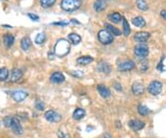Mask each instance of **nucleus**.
Segmentation results:
<instances>
[{
	"label": "nucleus",
	"instance_id": "obj_1",
	"mask_svg": "<svg viewBox=\"0 0 166 138\" xmlns=\"http://www.w3.org/2000/svg\"><path fill=\"white\" fill-rule=\"evenodd\" d=\"M55 54L58 57H64L68 54L70 50V44L66 39H60L56 42L55 45Z\"/></svg>",
	"mask_w": 166,
	"mask_h": 138
},
{
	"label": "nucleus",
	"instance_id": "obj_2",
	"mask_svg": "<svg viewBox=\"0 0 166 138\" xmlns=\"http://www.w3.org/2000/svg\"><path fill=\"white\" fill-rule=\"evenodd\" d=\"M81 6L80 0H62L61 2V8L65 11L72 12L77 9H79Z\"/></svg>",
	"mask_w": 166,
	"mask_h": 138
},
{
	"label": "nucleus",
	"instance_id": "obj_3",
	"mask_svg": "<svg viewBox=\"0 0 166 138\" xmlns=\"http://www.w3.org/2000/svg\"><path fill=\"white\" fill-rule=\"evenodd\" d=\"M134 53L137 57L145 58L149 55V48L145 44H138L134 48Z\"/></svg>",
	"mask_w": 166,
	"mask_h": 138
},
{
	"label": "nucleus",
	"instance_id": "obj_4",
	"mask_svg": "<svg viewBox=\"0 0 166 138\" xmlns=\"http://www.w3.org/2000/svg\"><path fill=\"white\" fill-rule=\"evenodd\" d=\"M98 39L103 44H110L113 41V36L106 30H101L98 33Z\"/></svg>",
	"mask_w": 166,
	"mask_h": 138
},
{
	"label": "nucleus",
	"instance_id": "obj_5",
	"mask_svg": "<svg viewBox=\"0 0 166 138\" xmlns=\"http://www.w3.org/2000/svg\"><path fill=\"white\" fill-rule=\"evenodd\" d=\"M148 90L150 92V94H151L153 96H157L162 90V83L159 81H153L149 84Z\"/></svg>",
	"mask_w": 166,
	"mask_h": 138
},
{
	"label": "nucleus",
	"instance_id": "obj_6",
	"mask_svg": "<svg viewBox=\"0 0 166 138\" xmlns=\"http://www.w3.org/2000/svg\"><path fill=\"white\" fill-rule=\"evenodd\" d=\"M44 117L50 122H58L61 121V116L54 110H47L44 114Z\"/></svg>",
	"mask_w": 166,
	"mask_h": 138
},
{
	"label": "nucleus",
	"instance_id": "obj_7",
	"mask_svg": "<svg viewBox=\"0 0 166 138\" xmlns=\"http://www.w3.org/2000/svg\"><path fill=\"white\" fill-rule=\"evenodd\" d=\"M135 68V63L134 61L132 60H127V61H124L122 63H120L118 65L117 69L119 72H128V71H131Z\"/></svg>",
	"mask_w": 166,
	"mask_h": 138
},
{
	"label": "nucleus",
	"instance_id": "obj_8",
	"mask_svg": "<svg viewBox=\"0 0 166 138\" xmlns=\"http://www.w3.org/2000/svg\"><path fill=\"white\" fill-rule=\"evenodd\" d=\"M151 37V34L148 32H139L137 33L134 36V40L139 44H143L148 41V39Z\"/></svg>",
	"mask_w": 166,
	"mask_h": 138
},
{
	"label": "nucleus",
	"instance_id": "obj_9",
	"mask_svg": "<svg viewBox=\"0 0 166 138\" xmlns=\"http://www.w3.org/2000/svg\"><path fill=\"white\" fill-rule=\"evenodd\" d=\"M11 128L13 130V132L16 134H21L23 130H22V126L20 124L19 120L17 117H13L12 118V123H11Z\"/></svg>",
	"mask_w": 166,
	"mask_h": 138
},
{
	"label": "nucleus",
	"instance_id": "obj_10",
	"mask_svg": "<svg viewBox=\"0 0 166 138\" xmlns=\"http://www.w3.org/2000/svg\"><path fill=\"white\" fill-rule=\"evenodd\" d=\"M128 125H129V127L132 130H134V131H139V130L144 128L145 123L143 122H141V121H138V120H132V121L129 122Z\"/></svg>",
	"mask_w": 166,
	"mask_h": 138
},
{
	"label": "nucleus",
	"instance_id": "obj_11",
	"mask_svg": "<svg viewBox=\"0 0 166 138\" xmlns=\"http://www.w3.org/2000/svg\"><path fill=\"white\" fill-rule=\"evenodd\" d=\"M28 97V94L26 92H23V91H16L13 93L12 95V97L15 101L17 102H21L24 100L26 97Z\"/></svg>",
	"mask_w": 166,
	"mask_h": 138
},
{
	"label": "nucleus",
	"instance_id": "obj_12",
	"mask_svg": "<svg viewBox=\"0 0 166 138\" xmlns=\"http://www.w3.org/2000/svg\"><path fill=\"white\" fill-rule=\"evenodd\" d=\"M97 90H98V92L100 93V95L103 97H104V98H107V97H109L111 96V92H110L109 88L106 87L103 84H98L97 85Z\"/></svg>",
	"mask_w": 166,
	"mask_h": 138
},
{
	"label": "nucleus",
	"instance_id": "obj_13",
	"mask_svg": "<svg viewBox=\"0 0 166 138\" xmlns=\"http://www.w3.org/2000/svg\"><path fill=\"white\" fill-rule=\"evenodd\" d=\"M97 70L100 72V73H105V74H109L111 73V66L106 63V62H100L97 66Z\"/></svg>",
	"mask_w": 166,
	"mask_h": 138
},
{
	"label": "nucleus",
	"instance_id": "obj_14",
	"mask_svg": "<svg viewBox=\"0 0 166 138\" xmlns=\"http://www.w3.org/2000/svg\"><path fill=\"white\" fill-rule=\"evenodd\" d=\"M50 80L53 83H61L65 81V76L63 75V73L57 72V73H55L51 75Z\"/></svg>",
	"mask_w": 166,
	"mask_h": 138
},
{
	"label": "nucleus",
	"instance_id": "obj_15",
	"mask_svg": "<svg viewBox=\"0 0 166 138\" xmlns=\"http://www.w3.org/2000/svg\"><path fill=\"white\" fill-rule=\"evenodd\" d=\"M132 92L136 96H140L144 93V87L140 83H135L132 85Z\"/></svg>",
	"mask_w": 166,
	"mask_h": 138
},
{
	"label": "nucleus",
	"instance_id": "obj_16",
	"mask_svg": "<svg viewBox=\"0 0 166 138\" xmlns=\"http://www.w3.org/2000/svg\"><path fill=\"white\" fill-rule=\"evenodd\" d=\"M93 8L97 12H101L106 9V1L105 0H96L93 5Z\"/></svg>",
	"mask_w": 166,
	"mask_h": 138
},
{
	"label": "nucleus",
	"instance_id": "obj_17",
	"mask_svg": "<svg viewBox=\"0 0 166 138\" xmlns=\"http://www.w3.org/2000/svg\"><path fill=\"white\" fill-rule=\"evenodd\" d=\"M132 23L136 26V27H138V28H142L146 25V21L145 19L142 18V17H135L132 19Z\"/></svg>",
	"mask_w": 166,
	"mask_h": 138
},
{
	"label": "nucleus",
	"instance_id": "obj_18",
	"mask_svg": "<svg viewBox=\"0 0 166 138\" xmlns=\"http://www.w3.org/2000/svg\"><path fill=\"white\" fill-rule=\"evenodd\" d=\"M14 41H15V38L10 34H6L3 36V42H4V44H5V45H6L7 48L12 47V44H14Z\"/></svg>",
	"mask_w": 166,
	"mask_h": 138
},
{
	"label": "nucleus",
	"instance_id": "obj_19",
	"mask_svg": "<svg viewBox=\"0 0 166 138\" xmlns=\"http://www.w3.org/2000/svg\"><path fill=\"white\" fill-rule=\"evenodd\" d=\"M93 61V58L90 56H82L77 59V63L80 65H88Z\"/></svg>",
	"mask_w": 166,
	"mask_h": 138
},
{
	"label": "nucleus",
	"instance_id": "obj_20",
	"mask_svg": "<svg viewBox=\"0 0 166 138\" xmlns=\"http://www.w3.org/2000/svg\"><path fill=\"white\" fill-rule=\"evenodd\" d=\"M22 75H23V73L21 70H19V69H14L11 73V81L16 83L22 77Z\"/></svg>",
	"mask_w": 166,
	"mask_h": 138
},
{
	"label": "nucleus",
	"instance_id": "obj_21",
	"mask_svg": "<svg viewBox=\"0 0 166 138\" xmlns=\"http://www.w3.org/2000/svg\"><path fill=\"white\" fill-rule=\"evenodd\" d=\"M20 45H21V48L24 50V51H27L32 45V41L29 37H24L21 39V42H20Z\"/></svg>",
	"mask_w": 166,
	"mask_h": 138
},
{
	"label": "nucleus",
	"instance_id": "obj_22",
	"mask_svg": "<svg viewBox=\"0 0 166 138\" xmlns=\"http://www.w3.org/2000/svg\"><path fill=\"white\" fill-rule=\"evenodd\" d=\"M108 19L113 21V23H119V22L122 20V16L120 15V13L118 12H113L108 15Z\"/></svg>",
	"mask_w": 166,
	"mask_h": 138
},
{
	"label": "nucleus",
	"instance_id": "obj_23",
	"mask_svg": "<svg viewBox=\"0 0 166 138\" xmlns=\"http://www.w3.org/2000/svg\"><path fill=\"white\" fill-rule=\"evenodd\" d=\"M85 114H86V112L83 108H78L73 113V118H74V120L79 121V120H81L82 118L85 117Z\"/></svg>",
	"mask_w": 166,
	"mask_h": 138
},
{
	"label": "nucleus",
	"instance_id": "obj_24",
	"mask_svg": "<svg viewBox=\"0 0 166 138\" xmlns=\"http://www.w3.org/2000/svg\"><path fill=\"white\" fill-rule=\"evenodd\" d=\"M105 28H106V31H108L112 35H115V36H119V35H121L120 30L116 29L115 27H113V25H111V24H109V23H105Z\"/></svg>",
	"mask_w": 166,
	"mask_h": 138
},
{
	"label": "nucleus",
	"instance_id": "obj_25",
	"mask_svg": "<svg viewBox=\"0 0 166 138\" xmlns=\"http://www.w3.org/2000/svg\"><path fill=\"white\" fill-rule=\"evenodd\" d=\"M136 4H137V9L142 11H146L149 8L148 3L145 1V0H136Z\"/></svg>",
	"mask_w": 166,
	"mask_h": 138
},
{
	"label": "nucleus",
	"instance_id": "obj_26",
	"mask_svg": "<svg viewBox=\"0 0 166 138\" xmlns=\"http://www.w3.org/2000/svg\"><path fill=\"white\" fill-rule=\"evenodd\" d=\"M68 40L73 44H78L81 41V37L77 34H68Z\"/></svg>",
	"mask_w": 166,
	"mask_h": 138
},
{
	"label": "nucleus",
	"instance_id": "obj_27",
	"mask_svg": "<svg viewBox=\"0 0 166 138\" xmlns=\"http://www.w3.org/2000/svg\"><path fill=\"white\" fill-rule=\"evenodd\" d=\"M8 77V71L7 68H0V81H6Z\"/></svg>",
	"mask_w": 166,
	"mask_h": 138
},
{
	"label": "nucleus",
	"instance_id": "obj_28",
	"mask_svg": "<svg viewBox=\"0 0 166 138\" xmlns=\"http://www.w3.org/2000/svg\"><path fill=\"white\" fill-rule=\"evenodd\" d=\"M123 33L126 36H128L130 34V27L126 19H123Z\"/></svg>",
	"mask_w": 166,
	"mask_h": 138
},
{
	"label": "nucleus",
	"instance_id": "obj_29",
	"mask_svg": "<svg viewBox=\"0 0 166 138\" xmlns=\"http://www.w3.org/2000/svg\"><path fill=\"white\" fill-rule=\"evenodd\" d=\"M137 110H138V113L140 115H142V116H147V115L150 113V109L146 106H143V105H139L137 108Z\"/></svg>",
	"mask_w": 166,
	"mask_h": 138
},
{
	"label": "nucleus",
	"instance_id": "obj_30",
	"mask_svg": "<svg viewBox=\"0 0 166 138\" xmlns=\"http://www.w3.org/2000/svg\"><path fill=\"white\" fill-rule=\"evenodd\" d=\"M45 39H46L45 34L44 33H40L35 37V43L38 44H43V42L45 41Z\"/></svg>",
	"mask_w": 166,
	"mask_h": 138
},
{
	"label": "nucleus",
	"instance_id": "obj_31",
	"mask_svg": "<svg viewBox=\"0 0 166 138\" xmlns=\"http://www.w3.org/2000/svg\"><path fill=\"white\" fill-rule=\"evenodd\" d=\"M56 0H41V5L43 8H50L56 3Z\"/></svg>",
	"mask_w": 166,
	"mask_h": 138
},
{
	"label": "nucleus",
	"instance_id": "obj_32",
	"mask_svg": "<svg viewBox=\"0 0 166 138\" xmlns=\"http://www.w3.org/2000/svg\"><path fill=\"white\" fill-rule=\"evenodd\" d=\"M35 108L38 110H43L44 108H45V105H44V103L42 100H37L36 103H35Z\"/></svg>",
	"mask_w": 166,
	"mask_h": 138
},
{
	"label": "nucleus",
	"instance_id": "obj_33",
	"mask_svg": "<svg viewBox=\"0 0 166 138\" xmlns=\"http://www.w3.org/2000/svg\"><path fill=\"white\" fill-rule=\"evenodd\" d=\"M11 123H12V117L7 116L4 118V124L6 127H11Z\"/></svg>",
	"mask_w": 166,
	"mask_h": 138
},
{
	"label": "nucleus",
	"instance_id": "obj_34",
	"mask_svg": "<svg viewBox=\"0 0 166 138\" xmlns=\"http://www.w3.org/2000/svg\"><path fill=\"white\" fill-rule=\"evenodd\" d=\"M28 17H29L30 19H32V20H34V21H38V20L40 19L39 16H37V15H35V14H33V13H28Z\"/></svg>",
	"mask_w": 166,
	"mask_h": 138
},
{
	"label": "nucleus",
	"instance_id": "obj_35",
	"mask_svg": "<svg viewBox=\"0 0 166 138\" xmlns=\"http://www.w3.org/2000/svg\"><path fill=\"white\" fill-rule=\"evenodd\" d=\"M72 75L75 76V77H78V78H81L84 74H83V73L80 72V71H76V72H73V73H72Z\"/></svg>",
	"mask_w": 166,
	"mask_h": 138
},
{
	"label": "nucleus",
	"instance_id": "obj_36",
	"mask_svg": "<svg viewBox=\"0 0 166 138\" xmlns=\"http://www.w3.org/2000/svg\"><path fill=\"white\" fill-rule=\"evenodd\" d=\"M147 69H148V61L144 60L143 63H141V70L142 71H146Z\"/></svg>",
	"mask_w": 166,
	"mask_h": 138
},
{
	"label": "nucleus",
	"instance_id": "obj_37",
	"mask_svg": "<svg viewBox=\"0 0 166 138\" xmlns=\"http://www.w3.org/2000/svg\"><path fill=\"white\" fill-rule=\"evenodd\" d=\"M53 24H55V25H60V26H66V25L68 24V22H66V21H60V22H54Z\"/></svg>",
	"mask_w": 166,
	"mask_h": 138
},
{
	"label": "nucleus",
	"instance_id": "obj_38",
	"mask_svg": "<svg viewBox=\"0 0 166 138\" xmlns=\"http://www.w3.org/2000/svg\"><path fill=\"white\" fill-rule=\"evenodd\" d=\"M164 59V57H162L161 58V61H160V63H159V65L156 67L157 68V70H159V71H161V72H162L163 71V69L161 68V66H162V60Z\"/></svg>",
	"mask_w": 166,
	"mask_h": 138
},
{
	"label": "nucleus",
	"instance_id": "obj_39",
	"mask_svg": "<svg viewBox=\"0 0 166 138\" xmlns=\"http://www.w3.org/2000/svg\"><path fill=\"white\" fill-rule=\"evenodd\" d=\"M113 87L117 90V91H121L122 90V86H121V84L120 83H113Z\"/></svg>",
	"mask_w": 166,
	"mask_h": 138
},
{
	"label": "nucleus",
	"instance_id": "obj_40",
	"mask_svg": "<svg viewBox=\"0 0 166 138\" xmlns=\"http://www.w3.org/2000/svg\"><path fill=\"white\" fill-rule=\"evenodd\" d=\"M161 16L164 19H166V10H161Z\"/></svg>",
	"mask_w": 166,
	"mask_h": 138
},
{
	"label": "nucleus",
	"instance_id": "obj_41",
	"mask_svg": "<svg viewBox=\"0 0 166 138\" xmlns=\"http://www.w3.org/2000/svg\"><path fill=\"white\" fill-rule=\"evenodd\" d=\"M71 21H72L73 23H77V24H80V21H78V20H75V19H71Z\"/></svg>",
	"mask_w": 166,
	"mask_h": 138
}]
</instances>
